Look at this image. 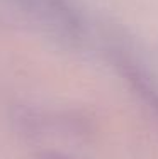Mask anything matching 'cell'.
<instances>
[{"label": "cell", "mask_w": 158, "mask_h": 159, "mask_svg": "<svg viewBox=\"0 0 158 159\" xmlns=\"http://www.w3.org/2000/svg\"><path fill=\"white\" fill-rule=\"evenodd\" d=\"M21 16L58 37L71 41L80 34V22L66 0H2Z\"/></svg>", "instance_id": "6da1fadb"}]
</instances>
